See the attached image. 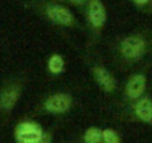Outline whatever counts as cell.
<instances>
[{"mask_svg":"<svg viewBox=\"0 0 152 143\" xmlns=\"http://www.w3.org/2000/svg\"><path fill=\"white\" fill-rule=\"evenodd\" d=\"M110 52L115 66L122 72L142 66L152 55V30L137 28L116 34L110 42Z\"/></svg>","mask_w":152,"mask_h":143,"instance_id":"cell-1","label":"cell"},{"mask_svg":"<svg viewBox=\"0 0 152 143\" xmlns=\"http://www.w3.org/2000/svg\"><path fill=\"white\" fill-rule=\"evenodd\" d=\"M20 3L54 28L85 31L84 24L78 20L75 12H72V8L67 3L55 0H20Z\"/></svg>","mask_w":152,"mask_h":143,"instance_id":"cell-2","label":"cell"},{"mask_svg":"<svg viewBox=\"0 0 152 143\" xmlns=\"http://www.w3.org/2000/svg\"><path fill=\"white\" fill-rule=\"evenodd\" d=\"M82 15L87 34L85 49H87V57H90L94 48L99 45L107 24V9L104 2L103 0H88Z\"/></svg>","mask_w":152,"mask_h":143,"instance_id":"cell-3","label":"cell"},{"mask_svg":"<svg viewBox=\"0 0 152 143\" xmlns=\"http://www.w3.org/2000/svg\"><path fill=\"white\" fill-rule=\"evenodd\" d=\"M28 84V73L27 72H18V73L9 75L3 79L2 88H0V115L3 118V122L15 110L17 104L20 103L26 87Z\"/></svg>","mask_w":152,"mask_h":143,"instance_id":"cell-4","label":"cell"},{"mask_svg":"<svg viewBox=\"0 0 152 143\" xmlns=\"http://www.w3.org/2000/svg\"><path fill=\"white\" fill-rule=\"evenodd\" d=\"M75 107V96L66 90H57L45 94L37 106L34 107V113L37 115H49V116H64L70 113Z\"/></svg>","mask_w":152,"mask_h":143,"instance_id":"cell-5","label":"cell"},{"mask_svg":"<svg viewBox=\"0 0 152 143\" xmlns=\"http://www.w3.org/2000/svg\"><path fill=\"white\" fill-rule=\"evenodd\" d=\"M119 119L152 127V94L148 91L143 97L131 103H119Z\"/></svg>","mask_w":152,"mask_h":143,"instance_id":"cell-6","label":"cell"},{"mask_svg":"<svg viewBox=\"0 0 152 143\" xmlns=\"http://www.w3.org/2000/svg\"><path fill=\"white\" fill-rule=\"evenodd\" d=\"M88 70H90L93 82L99 87V90L104 96L113 97L118 93H121V85H119L118 78L100 58L91 57L88 61Z\"/></svg>","mask_w":152,"mask_h":143,"instance_id":"cell-7","label":"cell"},{"mask_svg":"<svg viewBox=\"0 0 152 143\" xmlns=\"http://www.w3.org/2000/svg\"><path fill=\"white\" fill-rule=\"evenodd\" d=\"M149 64L131 72L121 87V103H131L143 97L149 90Z\"/></svg>","mask_w":152,"mask_h":143,"instance_id":"cell-8","label":"cell"},{"mask_svg":"<svg viewBox=\"0 0 152 143\" xmlns=\"http://www.w3.org/2000/svg\"><path fill=\"white\" fill-rule=\"evenodd\" d=\"M45 131L46 130H43L39 122L30 118H24L14 128V140L15 143H39Z\"/></svg>","mask_w":152,"mask_h":143,"instance_id":"cell-9","label":"cell"},{"mask_svg":"<svg viewBox=\"0 0 152 143\" xmlns=\"http://www.w3.org/2000/svg\"><path fill=\"white\" fill-rule=\"evenodd\" d=\"M66 60L60 52H52L46 57V63H45V70L46 73L52 78H60L66 73Z\"/></svg>","mask_w":152,"mask_h":143,"instance_id":"cell-10","label":"cell"},{"mask_svg":"<svg viewBox=\"0 0 152 143\" xmlns=\"http://www.w3.org/2000/svg\"><path fill=\"white\" fill-rule=\"evenodd\" d=\"M81 143H103V128L91 125L84 130Z\"/></svg>","mask_w":152,"mask_h":143,"instance_id":"cell-11","label":"cell"},{"mask_svg":"<svg viewBox=\"0 0 152 143\" xmlns=\"http://www.w3.org/2000/svg\"><path fill=\"white\" fill-rule=\"evenodd\" d=\"M143 15H152V0H128Z\"/></svg>","mask_w":152,"mask_h":143,"instance_id":"cell-12","label":"cell"},{"mask_svg":"<svg viewBox=\"0 0 152 143\" xmlns=\"http://www.w3.org/2000/svg\"><path fill=\"white\" fill-rule=\"evenodd\" d=\"M103 143H122V139L115 128L106 127L103 128Z\"/></svg>","mask_w":152,"mask_h":143,"instance_id":"cell-13","label":"cell"},{"mask_svg":"<svg viewBox=\"0 0 152 143\" xmlns=\"http://www.w3.org/2000/svg\"><path fill=\"white\" fill-rule=\"evenodd\" d=\"M66 3H67L70 8L79 11V12L82 14L84 9H85V6H87V3H88V0H66Z\"/></svg>","mask_w":152,"mask_h":143,"instance_id":"cell-14","label":"cell"},{"mask_svg":"<svg viewBox=\"0 0 152 143\" xmlns=\"http://www.w3.org/2000/svg\"><path fill=\"white\" fill-rule=\"evenodd\" d=\"M39 143H54V128L46 130L45 134H43V137H42V140Z\"/></svg>","mask_w":152,"mask_h":143,"instance_id":"cell-15","label":"cell"},{"mask_svg":"<svg viewBox=\"0 0 152 143\" xmlns=\"http://www.w3.org/2000/svg\"><path fill=\"white\" fill-rule=\"evenodd\" d=\"M55 2H63V3H66V0H55Z\"/></svg>","mask_w":152,"mask_h":143,"instance_id":"cell-16","label":"cell"}]
</instances>
